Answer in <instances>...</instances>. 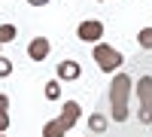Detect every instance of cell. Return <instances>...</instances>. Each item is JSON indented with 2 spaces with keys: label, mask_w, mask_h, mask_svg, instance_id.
Wrapping results in <instances>:
<instances>
[{
  "label": "cell",
  "mask_w": 152,
  "mask_h": 137,
  "mask_svg": "<svg viewBox=\"0 0 152 137\" xmlns=\"http://www.w3.org/2000/svg\"><path fill=\"white\" fill-rule=\"evenodd\" d=\"M128 95H131V76L128 73H116V79L110 82V110H113L116 122L128 119Z\"/></svg>",
  "instance_id": "cell-1"
},
{
  "label": "cell",
  "mask_w": 152,
  "mask_h": 137,
  "mask_svg": "<svg viewBox=\"0 0 152 137\" xmlns=\"http://www.w3.org/2000/svg\"><path fill=\"white\" fill-rule=\"evenodd\" d=\"M137 97H140V113H137V119L152 125V76L137 79Z\"/></svg>",
  "instance_id": "cell-2"
},
{
  "label": "cell",
  "mask_w": 152,
  "mask_h": 137,
  "mask_svg": "<svg viewBox=\"0 0 152 137\" xmlns=\"http://www.w3.org/2000/svg\"><path fill=\"white\" fill-rule=\"evenodd\" d=\"M94 61H97V67L104 70V73H110V70H119L125 58H122L119 49H113V46H107V43H97V46H94Z\"/></svg>",
  "instance_id": "cell-3"
},
{
  "label": "cell",
  "mask_w": 152,
  "mask_h": 137,
  "mask_svg": "<svg viewBox=\"0 0 152 137\" xmlns=\"http://www.w3.org/2000/svg\"><path fill=\"white\" fill-rule=\"evenodd\" d=\"M76 37H79L82 43H100V37H104V21H97V18H88L82 21L79 28H76Z\"/></svg>",
  "instance_id": "cell-4"
},
{
  "label": "cell",
  "mask_w": 152,
  "mask_h": 137,
  "mask_svg": "<svg viewBox=\"0 0 152 137\" xmlns=\"http://www.w3.org/2000/svg\"><path fill=\"white\" fill-rule=\"evenodd\" d=\"M49 49H52V46H49L46 37H34V40L28 43V55H31L34 61H46V58H49Z\"/></svg>",
  "instance_id": "cell-5"
},
{
  "label": "cell",
  "mask_w": 152,
  "mask_h": 137,
  "mask_svg": "<svg viewBox=\"0 0 152 137\" xmlns=\"http://www.w3.org/2000/svg\"><path fill=\"white\" fill-rule=\"evenodd\" d=\"M82 76V67H79V61H61L58 64V79H64V82H73V79H79Z\"/></svg>",
  "instance_id": "cell-6"
},
{
  "label": "cell",
  "mask_w": 152,
  "mask_h": 137,
  "mask_svg": "<svg viewBox=\"0 0 152 137\" xmlns=\"http://www.w3.org/2000/svg\"><path fill=\"white\" fill-rule=\"evenodd\" d=\"M76 119H79V104H76V101H67L64 110H61V116H58V122L64 125V131H70V128L76 125Z\"/></svg>",
  "instance_id": "cell-7"
},
{
  "label": "cell",
  "mask_w": 152,
  "mask_h": 137,
  "mask_svg": "<svg viewBox=\"0 0 152 137\" xmlns=\"http://www.w3.org/2000/svg\"><path fill=\"white\" fill-rule=\"evenodd\" d=\"M67 131H64V125H61L58 119H52V122H46L43 125V137H64Z\"/></svg>",
  "instance_id": "cell-8"
},
{
  "label": "cell",
  "mask_w": 152,
  "mask_h": 137,
  "mask_svg": "<svg viewBox=\"0 0 152 137\" xmlns=\"http://www.w3.org/2000/svg\"><path fill=\"white\" fill-rule=\"evenodd\" d=\"M15 37H18L15 24H0V46H3V43H12Z\"/></svg>",
  "instance_id": "cell-9"
},
{
  "label": "cell",
  "mask_w": 152,
  "mask_h": 137,
  "mask_svg": "<svg viewBox=\"0 0 152 137\" xmlns=\"http://www.w3.org/2000/svg\"><path fill=\"white\" fill-rule=\"evenodd\" d=\"M88 128H91L94 134H100V131H107V119H104V113H94L91 119H88Z\"/></svg>",
  "instance_id": "cell-10"
},
{
  "label": "cell",
  "mask_w": 152,
  "mask_h": 137,
  "mask_svg": "<svg viewBox=\"0 0 152 137\" xmlns=\"http://www.w3.org/2000/svg\"><path fill=\"white\" fill-rule=\"evenodd\" d=\"M46 97H49V101H58V97H61V82L58 79H49L46 82Z\"/></svg>",
  "instance_id": "cell-11"
},
{
  "label": "cell",
  "mask_w": 152,
  "mask_h": 137,
  "mask_svg": "<svg viewBox=\"0 0 152 137\" xmlns=\"http://www.w3.org/2000/svg\"><path fill=\"white\" fill-rule=\"evenodd\" d=\"M137 43H140L146 52H149V49H152V28H143L140 34H137Z\"/></svg>",
  "instance_id": "cell-12"
},
{
  "label": "cell",
  "mask_w": 152,
  "mask_h": 137,
  "mask_svg": "<svg viewBox=\"0 0 152 137\" xmlns=\"http://www.w3.org/2000/svg\"><path fill=\"white\" fill-rule=\"evenodd\" d=\"M9 73H12V61L0 55V79H3V76H9Z\"/></svg>",
  "instance_id": "cell-13"
},
{
  "label": "cell",
  "mask_w": 152,
  "mask_h": 137,
  "mask_svg": "<svg viewBox=\"0 0 152 137\" xmlns=\"http://www.w3.org/2000/svg\"><path fill=\"white\" fill-rule=\"evenodd\" d=\"M9 131V110H0V134Z\"/></svg>",
  "instance_id": "cell-14"
},
{
  "label": "cell",
  "mask_w": 152,
  "mask_h": 137,
  "mask_svg": "<svg viewBox=\"0 0 152 137\" xmlns=\"http://www.w3.org/2000/svg\"><path fill=\"white\" fill-rule=\"evenodd\" d=\"M0 110H9V97L6 95H0Z\"/></svg>",
  "instance_id": "cell-15"
},
{
  "label": "cell",
  "mask_w": 152,
  "mask_h": 137,
  "mask_svg": "<svg viewBox=\"0 0 152 137\" xmlns=\"http://www.w3.org/2000/svg\"><path fill=\"white\" fill-rule=\"evenodd\" d=\"M28 3H31V6H46L49 0H28Z\"/></svg>",
  "instance_id": "cell-16"
},
{
  "label": "cell",
  "mask_w": 152,
  "mask_h": 137,
  "mask_svg": "<svg viewBox=\"0 0 152 137\" xmlns=\"http://www.w3.org/2000/svg\"><path fill=\"white\" fill-rule=\"evenodd\" d=\"M0 137H6V134H0Z\"/></svg>",
  "instance_id": "cell-17"
}]
</instances>
